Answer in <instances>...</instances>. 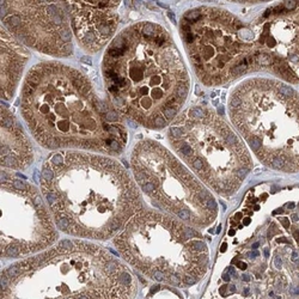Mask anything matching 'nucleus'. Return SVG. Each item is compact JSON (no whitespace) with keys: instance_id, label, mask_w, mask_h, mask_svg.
Listing matches in <instances>:
<instances>
[{"instance_id":"a211bd4d","label":"nucleus","mask_w":299,"mask_h":299,"mask_svg":"<svg viewBox=\"0 0 299 299\" xmlns=\"http://www.w3.org/2000/svg\"><path fill=\"white\" fill-rule=\"evenodd\" d=\"M280 266H281V261H279V259L277 260V267L278 268H280Z\"/></svg>"},{"instance_id":"6e6552de","label":"nucleus","mask_w":299,"mask_h":299,"mask_svg":"<svg viewBox=\"0 0 299 299\" xmlns=\"http://www.w3.org/2000/svg\"><path fill=\"white\" fill-rule=\"evenodd\" d=\"M168 138L177 155L218 194L236 193L250 173L249 151L211 108L197 105L177 115Z\"/></svg>"},{"instance_id":"20e7f679","label":"nucleus","mask_w":299,"mask_h":299,"mask_svg":"<svg viewBox=\"0 0 299 299\" xmlns=\"http://www.w3.org/2000/svg\"><path fill=\"white\" fill-rule=\"evenodd\" d=\"M40 182L58 229L73 237L107 240L142 210L136 182L110 157L60 150Z\"/></svg>"},{"instance_id":"f03ea898","label":"nucleus","mask_w":299,"mask_h":299,"mask_svg":"<svg viewBox=\"0 0 299 299\" xmlns=\"http://www.w3.org/2000/svg\"><path fill=\"white\" fill-rule=\"evenodd\" d=\"M20 112L44 149H77L121 155L128 132L123 115L100 99L91 81L59 61L34 65L22 85Z\"/></svg>"},{"instance_id":"4468645a","label":"nucleus","mask_w":299,"mask_h":299,"mask_svg":"<svg viewBox=\"0 0 299 299\" xmlns=\"http://www.w3.org/2000/svg\"><path fill=\"white\" fill-rule=\"evenodd\" d=\"M23 44L1 25V99L6 100L15 96L30 58Z\"/></svg>"},{"instance_id":"1a4fd4ad","label":"nucleus","mask_w":299,"mask_h":299,"mask_svg":"<svg viewBox=\"0 0 299 299\" xmlns=\"http://www.w3.org/2000/svg\"><path fill=\"white\" fill-rule=\"evenodd\" d=\"M131 163L137 184L158 208L199 229L216 220L214 198L159 142H138Z\"/></svg>"},{"instance_id":"7ed1b4c3","label":"nucleus","mask_w":299,"mask_h":299,"mask_svg":"<svg viewBox=\"0 0 299 299\" xmlns=\"http://www.w3.org/2000/svg\"><path fill=\"white\" fill-rule=\"evenodd\" d=\"M102 76L114 107L150 129L170 125L190 90L176 43L165 28L153 22L136 23L115 35L103 55Z\"/></svg>"},{"instance_id":"f8f14e48","label":"nucleus","mask_w":299,"mask_h":299,"mask_svg":"<svg viewBox=\"0 0 299 299\" xmlns=\"http://www.w3.org/2000/svg\"><path fill=\"white\" fill-rule=\"evenodd\" d=\"M73 36L84 52L95 54L115 38L122 0H61Z\"/></svg>"},{"instance_id":"9d476101","label":"nucleus","mask_w":299,"mask_h":299,"mask_svg":"<svg viewBox=\"0 0 299 299\" xmlns=\"http://www.w3.org/2000/svg\"><path fill=\"white\" fill-rule=\"evenodd\" d=\"M1 258L46 250L58 231L39 189L1 170Z\"/></svg>"},{"instance_id":"2eb2a0df","label":"nucleus","mask_w":299,"mask_h":299,"mask_svg":"<svg viewBox=\"0 0 299 299\" xmlns=\"http://www.w3.org/2000/svg\"><path fill=\"white\" fill-rule=\"evenodd\" d=\"M227 1L234 2V4H239V5H259V4H264V2H269V1L271 2L277 1V0H227Z\"/></svg>"},{"instance_id":"423d86ee","label":"nucleus","mask_w":299,"mask_h":299,"mask_svg":"<svg viewBox=\"0 0 299 299\" xmlns=\"http://www.w3.org/2000/svg\"><path fill=\"white\" fill-rule=\"evenodd\" d=\"M227 112L259 159L279 170H299V94L293 87L247 79L232 90Z\"/></svg>"},{"instance_id":"aec40b11","label":"nucleus","mask_w":299,"mask_h":299,"mask_svg":"<svg viewBox=\"0 0 299 299\" xmlns=\"http://www.w3.org/2000/svg\"><path fill=\"white\" fill-rule=\"evenodd\" d=\"M296 236H297V238H298V243H299V232H297V234H296Z\"/></svg>"},{"instance_id":"f3484780","label":"nucleus","mask_w":299,"mask_h":299,"mask_svg":"<svg viewBox=\"0 0 299 299\" xmlns=\"http://www.w3.org/2000/svg\"><path fill=\"white\" fill-rule=\"evenodd\" d=\"M292 260L293 261H297L298 260V254L297 253H293L292 254Z\"/></svg>"},{"instance_id":"0eeeda50","label":"nucleus","mask_w":299,"mask_h":299,"mask_svg":"<svg viewBox=\"0 0 299 299\" xmlns=\"http://www.w3.org/2000/svg\"><path fill=\"white\" fill-rule=\"evenodd\" d=\"M123 259L156 281L195 285L208 267V248L190 225L140 211L115 238Z\"/></svg>"},{"instance_id":"dca6fc26","label":"nucleus","mask_w":299,"mask_h":299,"mask_svg":"<svg viewBox=\"0 0 299 299\" xmlns=\"http://www.w3.org/2000/svg\"><path fill=\"white\" fill-rule=\"evenodd\" d=\"M291 293H292V295H299V288L298 287L291 288Z\"/></svg>"},{"instance_id":"9b49d317","label":"nucleus","mask_w":299,"mask_h":299,"mask_svg":"<svg viewBox=\"0 0 299 299\" xmlns=\"http://www.w3.org/2000/svg\"><path fill=\"white\" fill-rule=\"evenodd\" d=\"M1 25L40 53L73 54V31L61 0H1Z\"/></svg>"},{"instance_id":"39448f33","label":"nucleus","mask_w":299,"mask_h":299,"mask_svg":"<svg viewBox=\"0 0 299 299\" xmlns=\"http://www.w3.org/2000/svg\"><path fill=\"white\" fill-rule=\"evenodd\" d=\"M137 280L109 251L81 240L63 239L39 255L1 272L5 298H133Z\"/></svg>"},{"instance_id":"f257e3e1","label":"nucleus","mask_w":299,"mask_h":299,"mask_svg":"<svg viewBox=\"0 0 299 299\" xmlns=\"http://www.w3.org/2000/svg\"><path fill=\"white\" fill-rule=\"evenodd\" d=\"M179 35L203 85L259 71L299 84V0L275 2L250 22L220 7H194L179 20Z\"/></svg>"},{"instance_id":"ddd939ff","label":"nucleus","mask_w":299,"mask_h":299,"mask_svg":"<svg viewBox=\"0 0 299 299\" xmlns=\"http://www.w3.org/2000/svg\"><path fill=\"white\" fill-rule=\"evenodd\" d=\"M1 168L24 170L34 160V151L20 121L1 105Z\"/></svg>"},{"instance_id":"6ab92c4d","label":"nucleus","mask_w":299,"mask_h":299,"mask_svg":"<svg viewBox=\"0 0 299 299\" xmlns=\"http://www.w3.org/2000/svg\"><path fill=\"white\" fill-rule=\"evenodd\" d=\"M288 207H290V208H293V207H295V205H293V203H291V205H288Z\"/></svg>"}]
</instances>
